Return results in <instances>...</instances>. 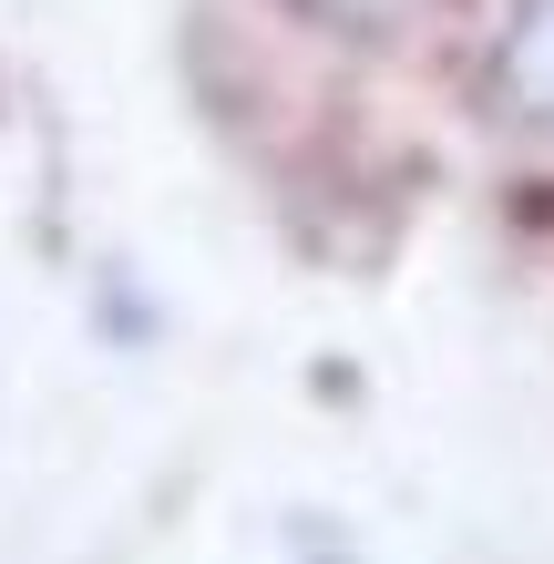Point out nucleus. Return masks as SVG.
Returning <instances> with one entry per match:
<instances>
[{
    "mask_svg": "<svg viewBox=\"0 0 554 564\" xmlns=\"http://www.w3.org/2000/svg\"><path fill=\"white\" fill-rule=\"evenodd\" d=\"M493 93H503V113L554 123V0H513L503 52H493Z\"/></svg>",
    "mask_w": 554,
    "mask_h": 564,
    "instance_id": "obj_1",
    "label": "nucleus"
}]
</instances>
